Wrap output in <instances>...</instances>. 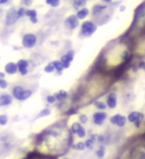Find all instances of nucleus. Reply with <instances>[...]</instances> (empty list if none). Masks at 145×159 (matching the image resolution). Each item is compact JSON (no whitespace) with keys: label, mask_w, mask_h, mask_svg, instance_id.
Listing matches in <instances>:
<instances>
[{"label":"nucleus","mask_w":145,"mask_h":159,"mask_svg":"<svg viewBox=\"0 0 145 159\" xmlns=\"http://www.w3.org/2000/svg\"><path fill=\"white\" fill-rule=\"evenodd\" d=\"M32 94H33V92L31 89H25L21 86H15L12 89V97L20 102L26 101V99L29 98Z\"/></svg>","instance_id":"obj_1"},{"label":"nucleus","mask_w":145,"mask_h":159,"mask_svg":"<svg viewBox=\"0 0 145 159\" xmlns=\"http://www.w3.org/2000/svg\"><path fill=\"white\" fill-rule=\"evenodd\" d=\"M97 31V24L93 21H84L81 26V34L84 37H89Z\"/></svg>","instance_id":"obj_2"},{"label":"nucleus","mask_w":145,"mask_h":159,"mask_svg":"<svg viewBox=\"0 0 145 159\" xmlns=\"http://www.w3.org/2000/svg\"><path fill=\"white\" fill-rule=\"evenodd\" d=\"M19 20L17 9H15L14 7H11L7 10L6 16H5V24L6 26H12Z\"/></svg>","instance_id":"obj_3"},{"label":"nucleus","mask_w":145,"mask_h":159,"mask_svg":"<svg viewBox=\"0 0 145 159\" xmlns=\"http://www.w3.org/2000/svg\"><path fill=\"white\" fill-rule=\"evenodd\" d=\"M37 36L33 33H28L25 34L22 38V45L24 48L26 49H31L35 47V45L37 44Z\"/></svg>","instance_id":"obj_4"},{"label":"nucleus","mask_w":145,"mask_h":159,"mask_svg":"<svg viewBox=\"0 0 145 159\" xmlns=\"http://www.w3.org/2000/svg\"><path fill=\"white\" fill-rule=\"evenodd\" d=\"M74 58H75V52L73 51V50H70V51H68L65 55H63L60 61L62 62L64 69H69L70 68V66H71V63L74 61Z\"/></svg>","instance_id":"obj_5"},{"label":"nucleus","mask_w":145,"mask_h":159,"mask_svg":"<svg viewBox=\"0 0 145 159\" xmlns=\"http://www.w3.org/2000/svg\"><path fill=\"white\" fill-rule=\"evenodd\" d=\"M64 24L68 29L74 30V29H76L79 26V20L78 19V17L76 16V15H70V16H68L66 18V20H65Z\"/></svg>","instance_id":"obj_6"},{"label":"nucleus","mask_w":145,"mask_h":159,"mask_svg":"<svg viewBox=\"0 0 145 159\" xmlns=\"http://www.w3.org/2000/svg\"><path fill=\"white\" fill-rule=\"evenodd\" d=\"M143 114L141 112H138V111H132L129 113V116L127 117V119L130 122H133L135 123V125L138 127L139 125H140L141 121L143 120Z\"/></svg>","instance_id":"obj_7"},{"label":"nucleus","mask_w":145,"mask_h":159,"mask_svg":"<svg viewBox=\"0 0 145 159\" xmlns=\"http://www.w3.org/2000/svg\"><path fill=\"white\" fill-rule=\"evenodd\" d=\"M111 124H114V125H117L118 127H122L125 125L126 123V117L121 116V114H114L109 119Z\"/></svg>","instance_id":"obj_8"},{"label":"nucleus","mask_w":145,"mask_h":159,"mask_svg":"<svg viewBox=\"0 0 145 159\" xmlns=\"http://www.w3.org/2000/svg\"><path fill=\"white\" fill-rule=\"evenodd\" d=\"M29 61L26 59H20L17 62V66H18V72L20 73L21 76H26L28 74V67H29Z\"/></svg>","instance_id":"obj_9"},{"label":"nucleus","mask_w":145,"mask_h":159,"mask_svg":"<svg viewBox=\"0 0 145 159\" xmlns=\"http://www.w3.org/2000/svg\"><path fill=\"white\" fill-rule=\"evenodd\" d=\"M106 113L104 111H97L93 114V121L97 125H102L106 119Z\"/></svg>","instance_id":"obj_10"},{"label":"nucleus","mask_w":145,"mask_h":159,"mask_svg":"<svg viewBox=\"0 0 145 159\" xmlns=\"http://www.w3.org/2000/svg\"><path fill=\"white\" fill-rule=\"evenodd\" d=\"M4 72L7 75H15L18 73V66L17 63L14 62H9L5 65L4 67Z\"/></svg>","instance_id":"obj_11"},{"label":"nucleus","mask_w":145,"mask_h":159,"mask_svg":"<svg viewBox=\"0 0 145 159\" xmlns=\"http://www.w3.org/2000/svg\"><path fill=\"white\" fill-rule=\"evenodd\" d=\"M117 104V96L116 93H108L106 98V107L109 108H114Z\"/></svg>","instance_id":"obj_12"},{"label":"nucleus","mask_w":145,"mask_h":159,"mask_svg":"<svg viewBox=\"0 0 145 159\" xmlns=\"http://www.w3.org/2000/svg\"><path fill=\"white\" fill-rule=\"evenodd\" d=\"M13 97L9 93H2L0 96V107H8L12 103Z\"/></svg>","instance_id":"obj_13"},{"label":"nucleus","mask_w":145,"mask_h":159,"mask_svg":"<svg viewBox=\"0 0 145 159\" xmlns=\"http://www.w3.org/2000/svg\"><path fill=\"white\" fill-rule=\"evenodd\" d=\"M25 16H27L29 18V20L31 21V23L36 24L38 23V14L37 11L35 9H26V13H25Z\"/></svg>","instance_id":"obj_14"},{"label":"nucleus","mask_w":145,"mask_h":159,"mask_svg":"<svg viewBox=\"0 0 145 159\" xmlns=\"http://www.w3.org/2000/svg\"><path fill=\"white\" fill-rule=\"evenodd\" d=\"M54 97H55V98H56L57 102H62L64 101H66V99L69 98V93L67 91H65V89H60L59 92L54 93Z\"/></svg>","instance_id":"obj_15"},{"label":"nucleus","mask_w":145,"mask_h":159,"mask_svg":"<svg viewBox=\"0 0 145 159\" xmlns=\"http://www.w3.org/2000/svg\"><path fill=\"white\" fill-rule=\"evenodd\" d=\"M84 128V127L79 122H74L71 125V127H70V132H71V134H77L78 135Z\"/></svg>","instance_id":"obj_16"},{"label":"nucleus","mask_w":145,"mask_h":159,"mask_svg":"<svg viewBox=\"0 0 145 159\" xmlns=\"http://www.w3.org/2000/svg\"><path fill=\"white\" fill-rule=\"evenodd\" d=\"M88 14H89V10H88V8L84 7V8H82V9H79V11L77 12L76 16L78 17L79 20H84V19H86V18L88 16Z\"/></svg>","instance_id":"obj_17"},{"label":"nucleus","mask_w":145,"mask_h":159,"mask_svg":"<svg viewBox=\"0 0 145 159\" xmlns=\"http://www.w3.org/2000/svg\"><path fill=\"white\" fill-rule=\"evenodd\" d=\"M107 7L106 6V5H102V4H96L93 7V16H97V15L101 14L102 11H104Z\"/></svg>","instance_id":"obj_18"},{"label":"nucleus","mask_w":145,"mask_h":159,"mask_svg":"<svg viewBox=\"0 0 145 159\" xmlns=\"http://www.w3.org/2000/svg\"><path fill=\"white\" fill-rule=\"evenodd\" d=\"M97 141V135L96 134H92L91 137L88 139H87L86 142H84V145H86V148L88 149H92L94 145V142Z\"/></svg>","instance_id":"obj_19"},{"label":"nucleus","mask_w":145,"mask_h":159,"mask_svg":"<svg viewBox=\"0 0 145 159\" xmlns=\"http://www.w3.org/2000/svg\"><path fill=\"white\" fill-rule=\"evenodd\" d=\"M53 65H54L55 71H56L58 74H62L63 70H65V69H64V66H63V64H62L61 61H60V60H56V61H54V62H53Z\"/></svg>","instance_id":"obj_20"},{"label":"nucleus","mask_w":145,"mask_h":159,"mask_svg":"<svg viewBox=\"0 0 145 159\" xmlns=\"http://www.w3.org/2000/svg\"><path fill=\"white\" fill-rule=\"evenodd\" d=\"M86 4H87V2L84 1V0H75V1L73 2V7L79 11V8H81V9L84 8V6Z\"/></svg>","instance_id":"obj_21"},{"label":"nucleus","mask_w":145,"mask_h":159,"mask_svg":"<svg viewBox=\"0 0 145 159\" xmlns=\"http://www.w3.org/2000/svg\"><path fill=\"white\" fill-rule=\"evenodd\" d=\"M51 114V109L50 108H43L41 111H40L39 113H38V116H37V117H45V116H50Z\"/></svg>","instance_id":"obj_22"},{"label":"nucleus","mask_w":145,"mask_h":159,"mask_svg":"<svg viewBox=\"0 0 145 159\" xmlns=\"http://www.w3.org/2000/svg\"><path fill=\"white\" fill-rule=\"evenodd\" d=\"M44 71H45V73H47V74H52V73H54L55 72V68H54L53 62L47 64V66L44 68Z\"/></svg>","instance_id":"obj_23"},{"label":"nucleus","mask_w":145,"mask_h":159,"mask_svg":"<svg viewBox=\"0 0 145 159\" xmlns=\"http://www.w3.org/2000/svg\"><path fill=\"white\" fill-rule=\"evenodd\" d=\"M93 104H94V107H96L97 109H99V111H104V109L106 108V103H104L102 102L97 101V102H94Z\"/></svg>","instance_id":"obj_24"},{"label":"nucleus","mask_w":145,"mask_h":159,"mask_svg":"<svg viewBox=\"0 0 145 159\" xmlns=\"http://www.w3.org/2000/svg\"><path fill=\"white\" fill-rule=\"evenodd\" d=\"M73 147L78 151H83V150H84V148H86V145H84V142L79 141V142H77L76 144H75Z\"/></svg>","instance_id":"obj_25"},{"label":"nucleus","mask_w":145,"mask_h":159,"mask_svg":"<svg viewBox=\"0 0 145 159\" xmlns=\"http://www.w3.org/2000/svg\"><path fill=\"white\" fill-rule=\"evenodd\" d=\"M104 154H106V148H104V146L101 145V146H99V148L97 149V156L98 158H103Z\"/></svg>","instance_id":"obj_26"},{"label":"nucleus","mask_w":145,"mask_h":159,"mask_svg":"<svg viewBox=\"0 0 145 159\" xmlns=\"http://www.w3.org/2000/svg\"><path fill=\"white\" fill-rule=\"evenodd\" d=\"M79 121L81 124H86L88 122V117L87 114H79Z\"/></svg>","instance_id":"obj_27"},{"label":"nucleus","mask_w":145,"mask_h":159,"mask_svg":"<svg viewBox=\"0 0 145 159\" xmlns=\"http://www.w3.org/2000/svg\"><path fill=\"white\" fill-rule=\"evenodd\" d=\"M8 122V116L6 114H0V125H6Z\"/></svg>","instance_id":"obj_28"},{"label":"nucleus","mask_w":145,"mask_h":159,"mask_svg":"<svg viewBox=\"0 0 145 159\" xmlns=\"http://www.w3.org/2000/svg\"><path fill=\"white\" fill-rule=\"evenodd\" d=\"M46 4L52 7H58L60 5V0H46Z\"/></svg>","instance_id":"obj_29"},{"label":"nucleus","mask_w":145,"mask_h":159,"mask_svg":"<svg viewBox=\"0 0 145 159\" xmlns=\"http://www.w3.org/2000/svg\"><path fill=\"white\" fill-rule=\"evenodd\" d=\"M17 13H18V17H19V19H20V18H22V17H24V16H25V13H26V8H25V7H19V8L17 9Z\"/></svg>","instance_id":"obj_30"},{"label":"nucleus","mask_w":145,"mask_h":159,"mask_svg":"<svg viewBox=\"0 0 145 159\" xmlns=\"http://www.w3.org/2000/svg\"><path fill=\"white\" fill-rule=\"evenodd\" d=\"M46 101H47V102L50 103V104L55 103V102H57V101H56V98H55V97H54V94H51V96H47Z\"/></svg>","instance_id":"obj_31"},{"label":"nucleus","mask_w":145,"mask_h":159,"mask_svg":"<svg viewBox=\"0 0 145 159\" xmlns=\"http://www.w3.org/2000/svg\"><path fill=\"white\" fill-rule=\"evenodd\" d=\"M8 87V83L5 81V80H0V89H6Z\"/></svg>","instance_id":"obj_32"},{"label":"nucleus","mask_w":145,"mask_h":159,"mask_svg":"<svg viewBox=\"0 0 145 159\" xmlns=\"http://www.w3.org/2000/svg\"><path fill=\"white\" fill-rule=\"evenodd\" d=\"M97 141L102 143V142L104 141V136H103V135H102V134H99V135H97Z\"/></svg>","instance_id":"obj_33"},{"label":"nucleus","mask_w":145,"mask_h":159,"mask_svg":"<svg viewBox=\"0 0 145 159\" xmlns=\"http://www.w3.org/2000/svg\"><path fill=\"white\" fill-rule=\"evenodd\" d=\"M4 78H5V73L0 72V80H4Z\"/></svg>","instance_id":"obj_34"},{"label":"nucleus","mask_w":145,"mask_h":159,"mask_svg":"<svg viewBox=\"0 0 145 159\" xmlns=\"http://www.w3.org/2000/svg\"><path fill=\"white\" fill-rule=\"evenodd\" d=\"M8 1L7 0H0V5H3V4H7Z\"/></svg>","instance_id":"obj_35"},{"label":"nucleus","mask_w":145,"mask_h":159,"mask_svg":"<svg viewBox=\"0 0 145 159\" xmlns=\"http://www.w3.org/2000/svg\"><path fill=\"white\" fill-rule=\"evenodd\" d=\"M23 3L25 5H31L32 4V1H31V0H30V1H23Z\"/></svg>","instance_id":"obj_36"},{"label":"nucleus","mask_w":145,"mask_h":159,"mask_svg":"<svg viewBox=\"0 0 145 159\" xmlns=\"http://www.w3.org/2000/svg\"><path fill=\"white\" fill-rule=\"evenodd\" d=\"M140 67H141L142 69H144V70H145V63H141V65H140Z\"/></svg>","instance_id":"obj_37"},{"label":"nucleus","mask_w":145,"mask_h":159,"mask_svg":"<svg viewBox=\"0 0 145 159\" xmlns=\"http://www.w3.org/2000/svg\"><path fill=\"white\" fill-rule=\"evenodd\" d=\"M124 9H125V7H124V6H121V7H120V11H124Z\"/></svg>","instance_id":"obj_38"}]
</instances>
